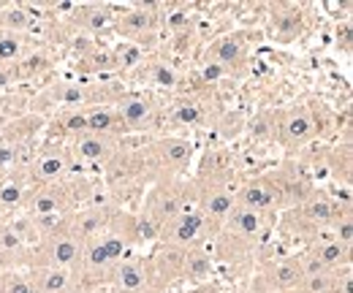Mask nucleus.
Here are the masks:
<instances>
[{
    "label": "nucleus",
    "mask_w": 353,
    "mask_h": 293,
    "mask_svg": "<svg viewBox=\"0 0 353 293\" xmlns=\"http://www.w3.org/2000/svg\"><path fill=\"white\" fill-rule=\"evenodd\" d=\"M193 207V182L188 176H163L144 188L139 210L158 228L172 223L176 214Z\"/></svg>",
    "instance_id": "obj_1"
},
{
    "label": "nucleus",
    "mask_w": 353,
    "mask_h": 293,
    "mask_svg": "<svg viewBox=\"0 0 353 293\" xmlns=\"http://www.w3.org/2000/svg\"><path fill=\"white\" fill-rule=\"evenodd\" d=\"M141 155L147 179L155 182L163 176H185L193 166L196 147L185 136H158L141 147Z\"/></svg>",
    "instance_id": "obj_2"
},
{
    "label": "nucleus",
    "mask_w": 353,
    "mask_h": 293,
    "mask_svg": "<svg viewBox=\"0 0 353 293\" xmlns=\"http://www.w3.org/2000/svg\"><path fill=\"white\" fill-rule=\"evenodd\" d=\"M141 263H144L150 293H166L176 285H182V263H185V250L182 247L158 242L141 258Z\"/></svg>",
    "instance_id": "obj_3"
},
{
    "label": "nucleus",
    "mask_w": 353,
    "mask_h": 293,
    "mask_svg": "<svg viewBox=\"0 0 353 293\" xmlns=\"http://www.w3.org/2000/svg\"><path fill=\"white\" fill-rule=\"evenodd\" d=\"M305 277L299 255H274L261 261L250 277L248 293H291Z\"/></svg>",
    "instance_id": "obj_4"
},
{
    "label": "nucleus",
    "mask_w": 353,
    "mask_h": 293,
    "mask_svg": "<svg viewBox=\"0 0 353 293\" xmlns=\"http://www.w3.org/2000/svg\"><path fill=\"white\" fill-rule=\"evenodd\" d=\"M218 231L221 228H215L196 207H190V210L176 214L172 223H166L161 228V239L158 242H166V245H174V247H182V250H190V247H199V245L212 242Z\"/></svg>",
    "instance_id": "obj_5"
},
{
    "label": "nucleus",
    "mask_w": 353,
    "mask_h": 293,
    "mask_svg": "<svg viewBox=\"0 0 353 293\" xmlns=\"http://www.w3.org/2000/svg\"><path fill=\"white\" fill-rule=\"evenodd\" d=\"M318 136L315 114L305 103H291L288 109L274 112V139L285 150H302Z\"/></svg>",
    "instance_id": "obj_6"
},
{
    "label": "nucleus",
    "mask_w": 353,
    "mask_h": 293,
    "mask_svg": "<svg viewBox=\"0 0 353 293\" xmlns=\"http://www.w3.org/2000/svg\"><path fill=\"white\" fill-rule=\"evenodd\" d=\"M82 261V242L71 234L41 239L25 250V269L33 266H54V269H77Z\"/></svg>",
    "instance_id": "obj_7"
},
{
    "label": "nucleus",
    "mask_w": 353,
    "mask_h": 293,
    "mask_svg": "<svg viewBox=\"0 0 353 293\" xmlns=\"http://www.w3.org/2000/svg\"><path fill=\"white\" fill-rule=\"evenodd\" d=\"M158 8L155 6H131L114 19V30L120 39H125L133 46L155 43L158 39Z\"/></svg>",
    "instance_id": "obj_8"
},
{
    "label": "nucleus",
    "mask_w": 353,
    "mask_h": 293,
    "mask_svg": "<svg viewBox=\"0 0 353 293\" xmlns=\"http://www.w3.org/2000/svg\"><path fill=\"white\" fill-rule=\"evenodd\" d=\"M269 225H272V217L245 210V207H234L231 214L223 220L221 231L259 250L264 245L266 234H269Z\"/></svg>",
    "instance_id": "obj_9"
},
{
    "label": "nucleus",
    "mask_w": 353,
    "mask_h": 293,
    "mask_svg": "<svg viewBox=\"0 0 353 293\" xmlns=\"http://www.w3.org/2000/svg\"><path fill=\"white\" fill-rule=\"evenodd\" d=\"M234 171H236L234 152L225 150V147H212V150H207L201 155L199 168H196V176H190V179L199 188H231Z\"/></svg>",
    "instance_id": "obj_10"
},
{
    "label": "nucleus",
    "mask_w": 353,
    "mask_h": 293,
    "mask_svg": "<svg viewBox=\"0 0 353 293\" xmlns=\"http://www.w3.org/2000/svg\"><path fill=\"white\" fill-rule=\"evenodd\" d=\"M234 199H236V207H245V210L259 212V214H266V217H277L283 212L280 201H277V193H274V188H272L266 174L245 179L234 190Z\"/></svg>",
    "instance_id": "obj_11"
},
{
    "label": "nucleus",
    "mask_w": 353,
    "mask_h": 293,
    "mask_svg": "<svg viewBox=\"0 0 353 293\" xmlns=\"http://www.w3.org/2000/svg\"><path fill=\"white\" fill-rule=\"evenodd\" d=\"M123 147L120 139L114 136H98V133H82L77 139H71V161L88 163V166H103L117 150Z\"/></svg>",
    "instance_id": "obj_12"
},
{
    "label": "nucleus",
    "mask_w": 353,
    "mask_h": 293,
    "mask_svg": "<svg viewBox=\"0 0 353 293\" xmlns=\"http://www.w3.org/2000/svg\"><path fill=\"white\" fill-rule=\"evenodd\" d=\"M106 293H150L144 263L136 255H125L106 274Z\"/></svg>",
    "instance_id": "obj_13"
},
{
    "label": "nucleus",
    "mask_w": 353,
    "mask_h": 293,
    "mask_svg": "<svg viewBox=\"0 0 353 293\" xmlns=\"http://www.w3.org/2000/svg\"><path fill=\"white\" fill-rule=\"evenodd\" d=\"M74 168V161L68 155V150L63 147H52V150H44L41 155L33 158L30 163V179L39 185H52V182H63Z\"/></svg>",
    "instance_id": "obj_14"
},
{
    "label": "nucleus",
    "mask_w": 353,
    "mask_h": 293,
    "mask_svg": "<svg viewBox=\"0 0 353 293\" xmlns=\"http://www.w3.org/2000/svg\"><path fill=\"white\" fill-rule=\"evenodd\" d=\"M215 258L212 250L207 245H199V247H190L185 250V263H182V288L188 285H201V283H210L215 280Z\"/></svg>",
    "instance_id": "obj_15"
},
{
    "label": "nucleus",
    "mask_w": 353,
    "mask_h": 293,
    "mask_svg": "<svg viewBox=\"0 0 353 293\" xmlns=\"http://www.w3.org/2000/svg\"><path fill=\"white\" fill-rule=\"evenodd\" d=\"M33 288L39 293H74V269H54V266H33L25 269Z\"/></svg>",
    "instance_id": "obj_16"
},
{
    "label": "nucleus",
    "mask_w": 353,
    "mask_h": 293,
    "mask_svg": "<svg viewBox=\"0 0 353 293\" xmlns=\"http://www.w3.org/2000/svg\"><path fill=\"white\" fill-rule=\"evenodd\" d=\"M245 54H248V49H245V41L239 36H221L207 46V60L225 68V74L239 68L245 63Z\"/></svg>",
    "instance_id": "obj_17"
},
{
    "label": "nucleus",
    "mask_w": 353,
    "mask_h": 293,
    "mask_svg": "<svg viewBox=\"0 0 353 293\" xmlns=\"http://www.w3.org/2000/svg\"><path fill=\"white\" fill-rule=\"evenodd\" d=\"M114 112H117V117H120V123H123L125 130H139V128H144L152 120L155 106L144 95H125V98L117 101Z\"/></svg>",
    "instance_id": "obj_18"
},
{
    "label": "nucleus",
    "mask_w": 353,
    "mask_h": 293,
    "mask_svg": "<svg viewBox=\"0 0 353 293\" xmlns=\"http://www.w3.org/2000/svg\"><path fill=\"white\" fill-rule=\"evenodd\" d=\"M85 114H88V133L120 139L123 130H125L117 112H114V106H109V103H90V106H85Z\"/></svg>",
    "instance_id": "obj_19"
},
{
    "label": "nucleus",
    "mask_w": 353,
    "mask_h": 293,
    "mask_svg": "<svg viewBox=\"0 0 353 293\" xmlns=\"http://www.w3.org/2000/svg\"><path fill=\"white\" fill-rule=\"evenodd\" d=\"M77 17H79V28L82 30H88V33H103V30L114 28L117 11L112 6H82V8H77Z\"/></svg>",
    "instance_id": "obj_20"
},
{
    "label": "nucleus",
    "mask_w": 353,
    "mask_h": 293,
    "mask_svg": "<svg viewBox=\"0 0 353 293\" xmlns=\"http://www.w3.org/2000/svg\"><path fill=\"white\" fill-rule=\"evenodd\" d=\"M33 220V231H36V239H54V236H63V234H71V220H74V212H57V214H36L30 217Z\"/></svg>",
    "instance_id": "obj_21"
},
{
    "label": "nucleus",
    "mask_w": 353,
    "mask_h": 293,
    "mask_svg": "<svg viewBox=\"0 0 353 293\" xmlns=\"http://www.w3.org/2000/svg\"><path fill=\"white\" fill-rule=\"evenodd\" d=\"M79 63H82V71H92V74H103V71H117L120 68L117 52L112 46H92L90 52H85L79 57Z\"/></svg>",
    "instance_id": "obj_22"
},
{
    "label": "nucleus",
    "mask_w": 353,
    "mask_h": 293,
    "mask_svg": "<svg viewBox=\"0 0 353 293\" xmlns=\"http://www.w3.org/2000/svg\"><path fill=\"white\" fill-rule=\"evenodd\" d=\"M0 28L6 33H17L22 36L28 28H30V11L22 8V6H8L0 11Z\"/></svg>",
    "instance_id": "obj_23"
},
{
    "label": "nucleus",
    "mask_w": 353,
    "mask_h": 293,
    "mask_svg": "<svg viewBox=\"0 0 353 293\" xmlns=\"http://www.w3.org/2000/svg\"><path fill=\"white\" fill-rule=\"evenodd\" d=\"M57 125L65 136L77 139V136L88 133V114H85V109H65V112H60Z\"/></svg>",
    "instance_id": "obj_24"
},
{
    "label": "nucleus",
    "mask_w": 353,
    "mask_h": 293,
    "mask_svg": "<svg viewBox=\"0 0 353 293\" xmlns=\"http://www.w3.org/2000/svg\"><path fill=\"white\" fill-rule=\"evenodd\" d=\"M25 39L17 33H3L0 36V63H14L25 54Z\"/></svg>",
    "instance_id": "obj_25"
},
{
    "label": "nucleus",
    "mask_w": 353,
    "mask_h": 293,
    "mask_svg": "<svg viewBox=\"0 0 353 293\" xmlns=\"http://www.w3.org/2000/svg\"><path fill=\"white\" fill-rule=\"evenodd\" d=\"M3 293H39V291L33 288L28 272L25 269H17V272L3 274Z\"/></svg>",
    "instance_id": "obj_26"
},
{
    "label": "nucleus",
    "mask_w": 353,
    "mask_h": 293,
    "mask_svg": "<svg viewBox=\"0 0 353 293\" xmlns=\"http://www.w3.org/2000/svg\"><path fill=\"white\" fill-rule=\"evenodd\" d=\"M174 120L179 125H199L201 120H204V112H201V106L199 103H193V101H182L179 106H174Z\"/></svg>",
    "instance_id": "obj_27"
},
{
    "label": "nucleus",
    "mask_w": 353,
    "mask_h": 293,
    "mask_svg": "<svg viewBox=\"0 0 353 293\" xmlns=\"http://www.w3.org/2000/svg\"><path fill=\"white\" fill-rule=\"evenodd\" d=\"M141 68H147L152 84H158V87H174L176 74L172 65H166V63H150V65H141Z\"/></svg>",
    "instance_id": "obj_28"
},
{
    "label": "nucleus",
    "mask_w": 353,
    "mask_h": 293,
    "mask_svg": "<svg viewBox=\"0 0 353 293\" xmlns=\"http://www.w3.org/2000/svg\"><path fill=\"white\" fill-rule=\"evenodd\" d=\"M250 136H253L256 141H272V139H274V117L261 112V114L253 120V125H250Z\"/></svg>",
    "instance_id": "obj_29"
},
{
    "label": "nucleus",
    "mask_w": 353,
    "mask_h": 293,
    "mask_svg": "<svg viewBox=\"0 0 353 293\" xmlns=\"http://www.w3.org/2000/svg\"><path fill=\"white\" fill-rule=\"evenodd\" d=\"M19 163V144L17 141H0V171H8Z\"/></svg>",
    "instance_id": "obj_30"
},
{
    "label": "nucleus",
    "mask_w": 353,
    "mask_h": 293,
    "mask_svg": "<svg viewBox=\"0 0 353 293\" xmlns=\"http://www.w3.org/2000/svg\"><path fill=\"white\" fill-rule=\"evenodd\" d=\"M17 269H25V252L0 250V277L8 272H17Z\"/></svg>",
    "instance_id": "obj_31"
},
{
    "label": "nucleus",
    "mask_w": 353,
    "mask_h": 293,
    "mask_svg": "<svg viewBox=\"0 0 353 293\" xmlns=\"http://www.w3.org/2000/svg\"><path fill=\"white\" fill-rule=\"evenodd\" d=\"M201 77H204V82H218V79H223L225 77V68H221L218 63H204V68H201Z\"/></svg>",
    "instance_id": "obj_32"
},
{
    "label": "nucleus",
    "mask_w": 353,
    "mask_h": 293,
    "mask_svg": "<svg viewBox=\"0 0 353 293\" xmlns=\"http://www.w3.org/2000/svg\"><path fill=\"white\" fill-rule=\"evenodd\" d=\"M182 293H223V288L218 280H210L201 285H188V288H182Z\"/></svg>",
    "instance_id": "obj_33"
},
{
    "label": "nucleus",
    "mask_w": 353,
    "mask_h": 293,
    "mask_svg": "<svg viewBox=\"0 0 353 293\" xmlns=\"http://www.w3.org/2000/svg\"><path fill=\"white\" fill-rule=\"evenodd\" d=\"M6 84H8V74H3V71H0V90H3Z\"/></svg>",
    "instance_id": "obj_34"
},
{
    "label": "nucleus",
    "mask_w": 353,
    "mask_h": 293,
    "mask_svg": "<svg viewBox=\"0 0 353 293\" xmlns=\"http://www.w3.org/2000/svg\"><path fill=\"white\" fill-rule=\"evenodd\" d=\"M0 293H3V277H0Z\"/></svg>",
    "instance_id": "obj_35"
}]
</instances>
